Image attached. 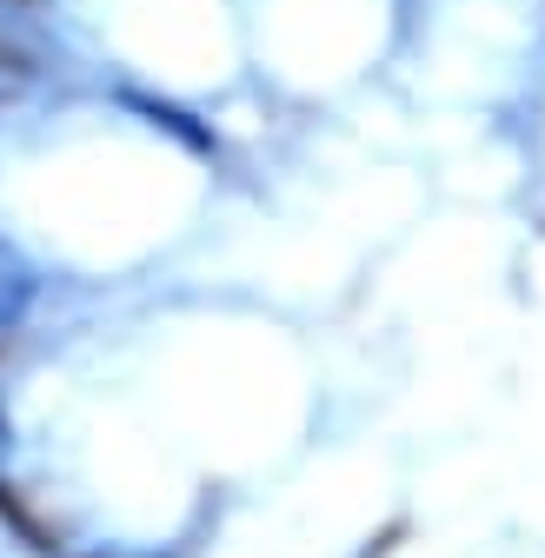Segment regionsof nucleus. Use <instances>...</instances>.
Returning a JSON list of instances; mask_svg holds the SVG:
<instances>
[{"mask_svg": "<svg viewBox=\"0 0 545 558\" xmlns=\"http://www.w3.org/2000/svg\"><path fill=\"white\" fill-rule=\"evenodd\" d=\"M53 66V47L14 14V8H0V74H14V81H34Z\"/></svg>", "mask_w": 545, "mask_h": 558, "instance_id": "nucleus-1", "label": "nucleus"}, {"mask_svg": "<svg viewBox=\"0 0 545 558\" xmlns=\"http://www.w3.org/2000/svg\"><path fill=\"white\" fill-rule=\"evenodd\" d=\"M27 306H34V266H27L8 240H0V332L21 326Z\"/></svg>", "mask_w": 545, "mask_h": 558, "instance_id": "nucleus-2", "label": "nucleus"}, {"mask_svg": "<svg viewBox=\"0 0 545 558\" xmlns=\"http://www.w3.org/2000/svg\"><path fill=\"white\" fill-rule=\"evenodd\" d=\"M133 107H141V113H147L154 126H167V133H180V140H186V147H207V133H199V126H193V120H186L180 107H160V100H133Z\"/></svg>", "mask_w": 545, "mask_h": 558, "instance_id": "nucleus-3", "label": "nucleus"}, {"mask_svg": "<svg viewBox=\"0 0 545 558\" xmlns=\"http://www.w3.org/2000/svg\"><path fill=\"white\" fill-rule=\"evenodd\" d=\"M8 446H14V433H8V412H0V459H8Z\"/></svg>", "mask_w": 545, "mask_h": 558, "instance_id": "nucleus-4", "label": "nucleus"}]
</instances>
